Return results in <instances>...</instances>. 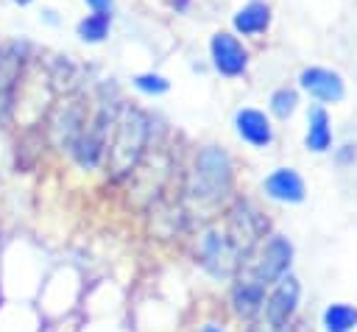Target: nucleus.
<instances>
[{"label": "nucleus", "instance_id": "13", "mask_svg": "<svg viewBox=\"0 0 357 332\" xmlns=\"http://www.w3.org/2000/svg\"><path fill=\"white\" fill-rule=\"evenodd\" d=\"M332 145V128L324 109H312L310 114V131H307V148L315 153H324Z\"/></svg>", "mask_w": 357, "mask_h": 332}, {"label": "nucleus", "instance_id": "1", "mask_svg": "<svg viewBox=\"0 0 357 332\" xmlns=\"http://www.w3.org/2000/svg\"><path fill=\"white\" fill-rule=\"evenodd\" d=\"M229 181H231V159H229V153L220 151V148H212V145L204 148L198 153V162H195V176H192L190 195H195L201 201L218 198V195H223Z\"/></svg>", "mask_w": 357, "mask_h": 332}, {"label": "nucleus", "instance_id": "19", "mask_svg": "<svg viewBox=\"0 0 357 332\" xmlns=\"http://www.w3.org/2000/svg\"><path fill=\"white\" fill-rule=\"evenodd\" d=\"M201 332H223V329H218V326H212V324H209V326H204Z\"/></svg>", "mask_w": 357, "mask_h": 332}, {"label": "nucleus", "instance_id": "5", "mask_svg": "<svg viewBox=\"0 0 357 332\" xmlns=\"http://www.w3.org/2000/svg\"><path fill=\"white\" fill-rule=\"evenodd\" d=\"M290 257H293V246H290L284 237H279V234H276V237H271V240H268V246H265V251H262V257H259V265H257L254 279H257L259 285L276 282V279L287 271Z\"/></svg>", "mask_w": 357, "mask_h": 332}, {"label": "nucleus", "instance_id": "14", "mask_svg": "<svg viewBox=\"0 0 357 332\" xmlns=\"http://www.w3.org/2000/svg\"><path fill=\"white\" fill-rule=\"evenodd\" d=\"M326 332H351L357 326V310L351 304H332L324 312Z\"/></svg>", "mask_w": 357, "mask_h": 332}, {"label": "nucleus", "instance_id": "11", "mask_svg": "<svg viewBox=\"0 0 357 332\" xmlns=\"http://www.w3.org/2000/svg\"><path fill=\"white\" fill-rule=\"evenodd\" d=\"M231 301H234V310L245 318H251L254 312H259V307L265 304V296H262V285L257 279H248V282H240L231 293Z\"/></svg>", "mask_w": 357, "mask_h": 332}, {"label": "nucleus", "instance_id": "18", "mask_svg": "<svg viewBox=\"0 0 357 332\" xmlns=\"http://www.w3.org/2000/svg\"><path fill=\"white\" fill-rule=\"evenodd\" d=\"M173 6H176V11H184L190 6V0H173Z\"/></svg>", "mask_w": 357, "mask_h": 332}, {"label": "nucleus", "instance_id": "9", "mask_svg": "<svg viewBox=\"0 0 357 332\" xmlns=\"http://www.w3.org/2000/svg\"><path fill=\"white\" fill-rule=\"evenodd\" d=\"M265 193L276 201H290V204H298L304 198V181L296 170L290 167H279L276 173H271L265 179Z\"/></svg>", "mask_w": 357, "mask_h": 332}, {"label": "nucleus", "instance_id": "15", "mask_svg": "<svg viewBox=\"0 0 357 332\" xmlns=\"http://www.w3.org/2000/svg\"><path fill=\"white\" fill-rule=\"evenodd\" d=\"M296 103H298V98H296L293 89H279V92L271 95V109H273V114L282 117V120H287V117L296 112Z\"/></svg>", "mask_w": 357, "mask_h": 332}, {"label": "nucleus", "instance_id": "17", "mask_svg": "<svg viewBox=\"0 0 357 332\" xmlns=\"http://www.w3.org/2000/svg\"><path fill=\"white\" fill-rule=\"evenodd\" d=\"M84 3H86L92 11H112V3H114V0H84Z\"/></svg>", "mask_w": 357, "mask_h": 332}, {"label": "nucleus", "instance_id": "16", "mask_svg": "<svg viewBox=\"0 0 357 332\" xmlns=\"http://www.w3.org/2000/svg\"><path fill=\"white\" fill-rule=\"evenodd\" d=\"M134 86L142 89V92H148V95H162V92H167L170 84H167V78L159 75V73H142V75L134 78Z\"/></svg>", "mask_w": 357, "mask_h": 332}, {"label": "nucleus", "instance_id": "3", "mask_svg": "<svg viewBox=\"0 0 357 332\" xmlns=\"http://www.w3.org/2000/svg\"><path fill=\"white\" fill-rule=\"evenodd\" d=\"M198 257H201V265L209 268L215 276H229L237 262H240V251L234 248V243L229 240L226 232H218V229H209L201 243H198Z\"/></svg>", "mask_w": 357, "mask_h": 332}, {"label": "nucleus", "instance_id": "12", "mask_svg": "<svg viewBox=\"0 0 357 332\" xmlns=\"http://www.w3.org/2000/svg\"><path fill=\"white\" fill-rule=\"evenodd\" d=\"M109 28H112V11H92L86 14L78 25H75V33L84 39V42H103L109 36Z\"/></svg>", "mask_w": 357, "mask_h": 332}, {"label": "nucleus", "instance_id": "2", "mask_svg": "<svg viewBox=\"0 0 357 332\" xmlns=\"http://www.w3.org/2000/svg\"><path fill=\"white\" fill-rule=\"evenodd\" d=\"M117 139L112 145V165L117 173H126L134 167L137 156L145 148V137H148V120L139 112H128L120 123H117Z\"/></svg>", "mask_w": 357, "mask_h": 332}, {"label": "nucleus", "instance_id": "6", "mask_svg": "<svg viewBox=\"0 0 357 332\" xmlns=\"http://www.w3.org/2000/svg\"><path fill=\"white\" fill-rule=\"evenodd\" d=\"M296 304H298V282L293 279V276H279V285H276V290L271 293V299H268V324L271 326H282V324H287V318L293 315V310H296Z\"/></svg>", "mask_w": 357, "mask_h": 332}, {"label": "nucleus", "instance_id": "10", "mask_svg": "<svg viewBox=\"0 0 357 332\" xmlns=\"http://www.w3.org/2000/svg\"><path fill=\"white\" fill-rule=\"evenodd\" d=\"M234 31L243 33V36H254V33H262L268 25H271V8L268 3L262 0H251L248 6H243L237 14H234Z\"/></svg>", "mask_w": 357, "mask_h": 332}, {"label": "nucleus", "instance_id": "4", "mask_svg": "<svg viewBox=\"0 0 357 332\" xmlns=\"http://www.w3.org/2000/svg\"><path fill=\"white\" fill-rule=\"evenodd\" d=\"M209 53H212V64H215V70H218L220 75L237 78V75L245 73L248 53H245V47L237 42V36H231V33H226V31L215 33L212 42H209Z\"/></svg>", "mask_w": 357, "mask_h": 332}, {"label": "nucleus", "instance_id": "8", "mask_svg": "<svg viewBox=\"0 0 357 332\" xmlns=\"http://www.w3.org/2000/svg\"><path fill=\"white\" fill-rule=\"evenodd\" d=\"M234 126H237V134L245 142L257 145V148H265L273 139V131H271L268 117L262 112H257V109H240L237 117H234Z\"/></svg>", "mask_w": 357, "mask_h": 332}, {"label": "nucleus", "instance_id": "20", "mask_svg": "<svg viewBox=\"0 0 357 332\" xmlns=\"http://www.w3.org/2000/svg\"><path fill=\"white\" fill-rule=\"evenodd\" d=\"M11 3H17V6H28V3H33V0H11Z\"/></svg>", "mask_w": 357, "mask_h": 332}, {"label": "nucleus", "instance_id": "7", "mask_svg": "<svg viewBox=\"0 0 357 332\" xmlns=\"http://www.w3.org/2000/svg\"><path fill=\"white\" fill-rule=\"evenodd\" d=\"M298 81H301V86H304L310 95H315L318 100H329V103L340 100L343 92H346L343 78H340L337 73H332V70H324V67H310V70H304Z\"/></svg>", "mask_w": 357, "mask_h": 332}]
</instances>
